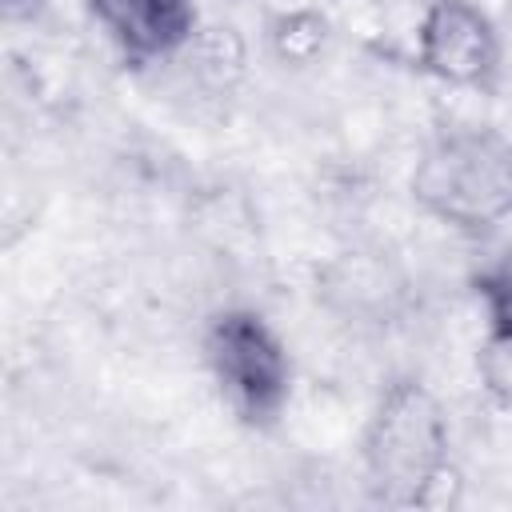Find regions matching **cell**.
Wrapping results in <instances>:
<instances>
[{"label": "cell", "mask_w": 512, "mask_h": 512, "mask_svg": "<svg viewBox=\"0 0 512 512\" xmlns=\"http://www.w3.org/2000/svg\"><path fill=\"white\" fill-rule=\"evenodd\" d=\"M412 200L456 232L504 224L512 216V136L484 124L444 128L416 156Z\"/></svg>", "instance_id": "obj_1"}, {"label": "cell", "mask_w": 512, "mask_h": 512, "mask_svg": "<svg viewBox=\"0 0 512 512\" xmlns=\"http://www.w3.org/2000/svg\"><path fill=\"white\" fill-rule=\"evenodd\" d=\"M364 476L384 504H428L452 476V428L436 392L392 380L364 428Z\"/></svg>", "instance_id": "obj_2"}, {"label": "cell", "mask_w": 512, "mask_h": 512, "mask_svg": "<svg viewBox=\"0 0 512 512\" xmlns=\"http://www.w3.org/2000/svg\"><path fill=\"white\" fill-rule=\"evenodd\" d=\"M204 368L220 400L244 424H272L292 388V360L280 332L252 308H224L204 324Z\"/></svg>", "instance_id": "obj_3"}, {"label": "cell", "mask_w": 512, "mask_h": 512, "mask_svg": "<svg viewBox=\"0 0 512 512\" xmlns=\"http://www.w3.org/2000/svg\"><path fill=\"white\" fill-rule=\"evenodd\" d=\"M504 44L492 16L472 0H424L416 16V64L464 92H492Z\"/></svg>", "instance_id": "obj_4"}, {"label": "cell", "mask_w": 512, "mask_h": 512, "mask_svg": "<svg viewBox=\"0 0 512 512\" xmlns=\"http://www.w3.org/2000/svg\"><path fill=\"white\" fill-rule=\"evenodd\" d=\"M84 8L128 64L172 60L196 32L192 0H84Z\"/></svg>", "instance_id": "obj_5"}, {"label": "cell", "mask_w": 512, "mask_h": 512, "mask_svg": "<svg viewBox=\"0 0 512 512\" xmlns=\"http://www.w3.org/2000/svg\"><path fill=\"white\" fill-rule=\"evenodd\" d=\"M320 296L348 324L380 328V324H388V320H396L404 312L408 276L388 252L352 248V252H340L320 272Z\"/></svg>", "instance_id": "obj_6"}, {"label": "cell", "mask_w": 512, "mask_h": 512, "mask_svg": "<svg viewBox=\"0 0 512 512\" xmlns=\"http://www.w3.org/2000/svg\"><path fill=\"white\" fill-rule=\"evenodd\" d=\"M328 40V20L316 8H288L268 20V48L284 64H312Z\"/></svg>", "instance_id": "obj_7"}, {"label": "cell", "mask_w": 512, "mask_h": 512, "mask_svg": "<svg viewBox=\"0 0 512 512\" xmlns=\"http://www.w3.org/2000/svg\"><path fill=\"white\" fill-rule=\"evenodd\" d=\"M476 300H480L484 332L512 336V248L476 272Z\"/></svg>", "instance_id": "obj_8"}, {"label": "cell", "mask_w": 512, "mask_h": 512, "mask_svg": "<svg viewBox=\"0 0 512 512\" xmlns=\"http://www.w3.org/2000/svg\"><path fill=\"white\" fill-rule=\"evenodd\" d=\"M476 376L492 404L512 408V336L484 332L480 352H476Z\"/></svg>", "instance_id": "obj_9"}, {"label": "cell", "mask_w": 512, "mask_h": 512, "mask_svg": "<svg viewBox=\"0 0 512 512\" xmlns=\"http://www.w3.org/2000/svg\"><path fill=\"white\" fill-rule=\"evenodd\" d=\"M8 4H12V8H16V4H24V0H8Z\"/></svg>", "instance_id": "obj_10"}]
</instances>
